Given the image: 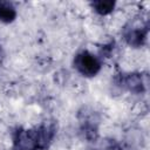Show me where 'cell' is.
Wrapping results in <instances>:
<instances>
[{
    "instance_id": "5b68a950",
    "label": "cell",
    "mask_w": 150,
    "mask_h": 150,
    "mask_svg": "<svg viewBox=\"0 0 150 150\" xmlns=\"http://www.w3.org/2000/svg\"><path fill=\"white\" fill-rule=\"evenodd\" d=\"M34 130H35V135L38 138L39 149L40 150L47 149L55 136V131H56L55 124L52 122H45L38 128H34Z\"/></svg>"
},
{
    "instance_id": "ba28073f",
    "label": "cell",
    "mask_w": 150,
    "mask_h": 150,
    "mask_svg": "<svg viewBox=\"0 0 150 150\" xmlns=\"http://www.w3.org/2000/svg\"><path fill=\"white\" fill-rule=\"evenodd\" d=\"M90 5H91L93 9L97 14H100V15H108V14H110L114 11L115 6H116L115 1H94Z\"/></svg>"
},
{
    "instance_id": "52a82bcc",
    "label": "cell",
    "mask_w": 150,
    "mask_h": 150,
    "mask_svg": "<svg viewBox=\"0 0 150 150\" xmlns=\"http://www.w3.org/2000/svg\"><path fill=\"white\" fill-rule=\"evenodd\" d=\"M16 18V11L13 4L8 1H0V21L9 23Z\"/></svg>"
},
{
    "instance_id": "7a4b0ae2",
    "label": "cell",
    "mask_w": 150,
    "mask_h": 150,
    "mask_svg": "<svg viewBox=\"0 0 150 150\" xmlns=\"http://www.w3.org/2000/svg\"><path fill=\"white\" fill-rule=\"evenodd\" d=\"M13 150H39L34 129H18L13 137Z\"/></svg>"
},
{
    "instance_id": "6da1fadb",
    "label": "cell",
    "mask_w": 150,
    "mask_h": 150,
    "mask_svg": "<svg viewBox=\"0 0 150 150\" xmlns=\"http://www.w3.org/2000/svg\"><path fill=\"white\" fill-rule=\"evenodd\" d=\"M101 61L97 56L91 54L88 50L80 52L74 59L75 69L83 76L91 77L95 76L101 70Z\"/></svg>"
},
{
    "instance_id": "3957f363",
    "label": "cell",
    "mask_w": 150,
    "mask_h": 150,
    "mask_svg": "<svg viewBox=\"0 0 150 150\" xmlns=\"http://www.w3.org/2000/svg\"><path fill=\"white\" fill-rule=\"evenodd\" d=\"M146 34H148V25H139V23H130L124 28L123 36L125 42L129 46L132 47H141L144 45L146 40Z\"/></svg>"
},
{
    "instance_id": "8992f818",
    "label": "cell",
    "mask_w": 150,
    "mask_h": 150,
    "mask_svg": "<svg viewBox=\"0 0 150 150\" xmlns=\"http://www.w3.org/2000/svg\"><path fill=\"white\" fill-rule=\"evenodd\" d=\"M121 84L134 94H141L145 90V82L139 73H129L125 76H122Z\"/></svg>"
},
{
    "instance_id": "9c48e42d",
    "label": "cell",
    "mask_w": 150,
    "mask_h": 150,
    "mask_svg": "<svg viewBox=\"0 0 150 150\" xmlns=\"http://www.w3.org/2000/svg\"><path fill=\"white\" fill-rule=\"evenodd\" d=\"M98 150H122L120 144L115 141V139H111V138H105L102 143H101V146Z\"/></svg>"
},
{
    "instance_id": "277c9868",
    "label": "cell",
    "mask_w": 150,
    "mask_h": 150,
    "mask_svg": "<svg viewBox=\"0 0 150 150\" xmlns=\"http://www.w3.org/2000/svg\"><path fill=\"white\" fill-rule=\"evenodd\" d=\"M81 130L84 134V137L89 141H95L97 138V117L95 116L93 110H88L87 108L79 114Z\"/></svg>"
}]
</instances>
